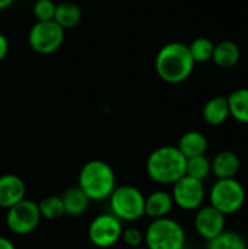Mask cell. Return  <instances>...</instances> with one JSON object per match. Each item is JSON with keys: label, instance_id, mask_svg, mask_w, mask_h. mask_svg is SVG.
Returning <instances> with one entry per match:
<instances>
[{"label": "cell", "instance_id": "1", "mask_svg": "<svg viewBox=\"0 0 248 249\" xmlns=\"http://www.w3.org/2000/svg\"><path fill=\"white\" fill-rule=\"evenodd\" d=\"M194 64L189 45L183 42L165 44L155 57L156 74L170 85H178L187 80L194 70Z\"/></svg>", "mask_w": 248, "mask_h": 249}, {"label": "cell", "instance_id": "2", "mask_svg": "<svg viewBox=\"0 0 248 249\" xmlns=\"http://www.w3.org/2000/svg\"><path fill=\"white\" fill-rule=\"evenodd\" d=\"M186 162L187 158L177 146H159L146 159V174L158 185H172L186 175Z\"/></svg>", "mask_w": 248, "mask_h": 249}, {"label": "cell", "instance_id": "3", "mask_svg": "<svg viewBox=\"0 0 248 249\" xmlns=\"http://www.w3.org/2000/svg\"><path fill=\"white\" fill-rule=\"evenodd\" d=\"M77 187L88 196L91 201H107L117 187L115 171L102 159L88 160L79 171Z\"/></svg>", "mask_w": 248, "mask_h": 249}, {"label": "cell", "instance_id": "4", "mask_svg": "<svg viewBox=\"0 0 248 249\" xmlns=\"http://www.w3.org/2000/svg\"><path fill=\"white\" fill-rule=\"evenodd\" d=\"M143 236V245L148 249H184L187 244L183 225L170 216L151 220Z\"/></svg>", "mask_w": 248, "mask_h": 249}, {"label": "cell", "instance_id": "5", "mask_svg": "<svg viewBox=\"0 0 248 249\" xmlns=\"http://www.w3.org/2000/svg\"><path fill=\"white\" fill-rule=\"evenodd\" d=\"M107 201L110 213L123 223H134L145 217V194L134 185H117Z\"/></svg>", "mask_w": 248, "mask_h": 249}, {"label": "cell", "instance_id": "6", "mask_svg": "<svg viewBox=\"0 0 248 249\" xmlns=\"http://www.w3.org/2000/svg\"><path fill=\"white\" fill-rule=\"evenodd\" d=\"M246 188L237 178L216 179L208 193L209 204L225 216L240 212L246 203Z\"/></svg>", "mask_w": 248, "mask_h": 249}, {"label": "cell", "instance_id": "7", "mask_svg": "<svg viewBox=\"0 0 248 249\" xmlns=\"http://www.w3.org/2000/svg\"><path fill=\"white\" fill-rule=\"evenodd\" d=\"M42 217L38 209V203L23 198L18 204L6 210L4 223L6 228L18 236H26L37 231Z\"/></svg>", "mask_w": 248, "mask_h": 249}, {"label": "cell", "instance_id": "8", "mask_svg": "<svg viewBox=\"0 0 248 249\" xmlns=\"http://www.w3.org/2000/svg\"><path fill=\"white\" fill-rule=\"evenodd\" d=\"M123 228L124 223L114 214L110 212L101 213L91 220L88 226V239L95 248H113L121 241Z\"/></svg>", "mask_w": 248, "mask_h": 249}, {"label": "cell", "instance_id": "9", "mask_svg": "<svg viewBox=\"0 0 248 249\" xmlns=\"http://www.w3.org/2000/svg\"><path fill=\"white\" fill-rule=\"evenodd\" d=\"M64 29L54 20L37 22L28 34L29 47L38 54H53L63 45Z\"/></svg>", "mask_w": 248, "mask_h": 249}, {"label": "cell", "instance_id": "10", "mask_svg": "<svg viewBox=\"0 0 248 249\" xmlns=\"http://www.w3.org/2000/svg\"><path fill=\"white\" fill-rule=\"evenodd\" d=\"M171 187L172 190L170 193L172 196L174 206L178 209L184 212H196L205 204L208 193L203 181L184 175Z\"/></svg>", "mask_w": 248, "mask_h": 249}, {"label": "cell", "instance_id": "11", "mask_svg": "<svg viewBox=\"0 0 248 249\" xmlns=\"http://www.w3.org/2000/svg\"><path fill=\"white\" fill-rule=\"evenodd\" d=\"M193 225H194L197 235L202 239L210 241L225 231L227 216L222 214L215 207H212L210 204H206V206L203 204L200 209L196 210Z\"/></svg>", "mask_w": 248, "mask_h": 249}, {"label": "cell", "instance_id": "12", "mask_svg": "<svg viewBox=\"0 0 248 249\" xmlns=\"http://www.w3.org/2000/svg\"><path fill=\"white\" fill-rule=\"evenodd\" d=\"M26 198L25 181L15 174L0 175V209H10Z\"/></svg>", "mask_w": 248, "mask_h": 249}, {"label": "cell", "instance_id": "13", "mask_svg": "<svg viewBox=\"0 0 248 249\" xmlns=\"http://www.w3.org/2000/svg\"><path fill=\"white\" fill-rule=\"evenodd\" d=\"M172 209L174 200L171 193L167 190L159 188L145 196V216L151 220L170 216Z\"/></svg>", "mask_w": 248, "mask_h": 249}, {"label": "cell", "instance_id": "14", "mask_svg": "<svg viewBox=\"0 0 248 249\" xmlns=\"http://www.w3.org/2000/svg\"><path fill=\"white\" fill-rule=\"evenodd\" d=\"M210 162H212V174L216 177V179L235 178V175L241 168V160L238 155L231 150L219 152Z\"/></svg>", "mask_w": 248, "mask_h": 249}, {"label": "cell", "instance_id": "15", "mask_svg": "<svg viewBox=\"0 0 248 249\" xmlns=\"http://www.w3.org/2000/svg\"><path fill=\"white\" fill-rule=\"evenodd\" d=\"M60 197L64 207V216L79 217L83 213H86L91 206V200L77 185L64 190Z\"/></svg>", "mask_w": 248, "mask_h": 249}, {"label": "cell", "instance_id": "16", "mask_svg": "<svg viewBox=\"0 0 248 249\" xmlns=\"http://www.w3.org/2000/svg\"><path fill=\"white\" fill-rule=\"evenodd\" d=\"M208 139L203 133L196 131V130H190L187 133H184L180 140H178V150L189 159V158H194V156H200V155H206L208 150Z\"/></svg>", "mask_w": 248, "mask_h": 249}, {"label": "cell", "instance_id": "17", "mask_svg": "<svg viewBox=\"0 0 248 249\" xmlns=\"http://www.w3.org/2000/svg\"><path fill=\"white\" fill-rule=\"evenodd\" d=\"M241 58V50L237 42L234 41H221L219 44H215L212 61L221 67V69H231L237 66V63Z\"/></svg>", "mask_w": 248, "mask_h": 249}, {"label": "cell", "instance_id": "18", "mask_svg": "<svg viewBox=\"0 0 248 249\" xmlns=\"http://www.w3.org/2000/svg\"><path fill=\"white\" fill-rule=\"evenodd\" d=\"M229 118V107L227 96H215L203 107V120L209 125H221Z\"/></svg>", "mask_w": 248, "mask_h": 249}, {"label": "cell", "instance_id": "19", "mask_svg": "<svg viewBox=\"0 0 248 249\" xmlns=\"http://www.w3.org/2000/svg\"><path fill=\"white\" fill-rule=\"evenodd\" d=\"M53 20L58 23L64 31L75 28L82 20V9L73 1H60L56 4Z\"/></svg>", "mask_w": 248, "mask_h": 249}, {"label": "cell", "instance_id": "20", "mask_svg": "<svg viewBox=\"0 0 248 249\" xmlns=\"http://www.w3.org/2000/svg\"><path fill=\"white\" fill-rule=\"evenodd\" d=\"M229 117L241 124H248V88H238L228 96Z\"/></svg>", "mask_w": 248, "mask_h": 249}, {"label": "cell", "instance_id": "21", "mask_svg": "<svg viewBox=\"0 0 248 249\" xmlns=\"http://www.w3.org/2000/svg\"><path fill=\"white\" fill-rule=\"evenodd\" d=\"M206 249H248V245L240 233L234 231H224L216 238L208 241Z\"/></svg>", "mask_w": 248, "mask_h": 249}, {"label": "cell", "instance_id": "22", "mask_svg": "<svg viewBox=\"0 0 248 249\" xmlns=\"http://www.w3.org/2000/svg\"><path fill=\"white\" fill-rule=\"evenodd\" d=\"M210 174H212V162L206 155H200V156L187 159L186 175L196 178L199 181H205L206 178H209Z\"/></svg>", "mask_w": 248, "mask_h": 249}, {"label": "cell", "instance_id": "23", "mask_svg": "<svg viewBox=\"0 0 248 249\" xmlns=\"http://www.w3.org/2000/svg\"><path fill=\"white\" fill-rule=\"evenodd\" d=\"M189 50L194 63H208V61H212L215 44L206 36H199L191 41V44L189 45Z\"/></svg>", "mask_w": 248, "mask_h": 249}, {"label": "cell", "instance_id": "24", "mask_svg": "<svg viewBox=\"0 0 248 249\" xmlns=\"http://www.w3.org/2000/svg\"><path fill=\"white\" fill-rule=\"evenodd\" d=\"M38 209L41 213V217L45 220H57L64 216V207L60 196H48L44 197L38 203Z\"/></svg>", "mask_w": 248, "mask_h": 249}, {"label": "cell", "instance_id": "25", "mask_svg": "<svg viewBox=\"0 0 248 249\" xmlns=\"http://www.w3.org/2000/svg\"><path fill=\"white\" fill-rule=\"evenodd\" d=\"M56 4L57 3H54V0H37L32 7L37 22L53 20L54 12H56Z\"/></svg>", "mask_w": 248, "mask_h": 249}, {"label": "cell", "instance_id": "26", "mask_svg": "<svg viewBox=\"0 0 248 249\" xmlns=\"http://www.w3.org/2000/svg\"><path fill=\"white\" fill-rule=\"evenodd\" d=\"M121 242H123L127 248L142 247L143 242H145L143 231L139 229L137 226H127V228H123Z\"/></svg>", "mask_w": 248, "mask_h": 249}, {"label": "cell", "instance_id": "27", "mask_svg": "<svg viewBox=\"0 0 248 249\" xmlns=\"http://www.w3.org/2000/svg\"><path fill=\"white\" fill-rule=\"evenodd\" d=\"M9 53V41L6 38V35H3L0 32V61L4 60V57L7 55Z\"/></svg>", "mask_w": 248, "mask_h": 249}, {"label": "cell", "instance_id": "28", "mask_svg": "<svg viewBox=\"0 0 248 249\" xmlns=\"http://www.w3.org/2000/svg\"><path fill=\"white\" fill-rule=\"evenodd\" d=\"M0 249H18L16 245L13 244V241H10L9 238L6 236H1L0 235Z\"/></svg>", "mask_w": 248, "mask_h": 249}, {"label": "cell", "instance_id": "29", "mask_svg": "<svg viewBox=\"0 0 248 249\" xmlns=\"http://www.w3.org/2000/svg\"><path fill=\"white\" fill-rule=\"evenodd\" d=\"M15 0H0V10H4L7 7H10L13 4Z\"/></svg>", "mask_w": 248, "mask_h": 249}, {"label": "cell", "instance_id": "30", "mask_svg": "<svg viewBox=\"0 0 248 249\" xmlns=\"http://www.w3.org/2000/svg\"><path fill=\"white\" fill-rule=\"evenodd\" d=\"M129 249H148L145 245H142V247H136V248H129Z\"/></svg>", "mask_w": 248, "mask_h": 249}, {"label": "cell", "instance_id": "31", "mask_svg": "<svg viewBox=\"0 0 248 249\" xmlns=\"http://www.w3.org/2000/svg\"><path fill=\"white\" fill-rule=\"evenodd\" d=\"M184 249H186V248H184Z\"/></svg>", "mask_w": 248, "mask_h": 249}]
</instances>
